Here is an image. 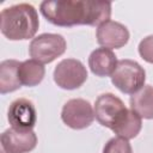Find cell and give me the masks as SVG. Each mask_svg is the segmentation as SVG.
<instances>
[{"label": "cell", "mask_w": 153, "mask_h": 153, "mask_svg": "<svg viewBox=\"0 0 153 153\" xmlns=\"http://www.w3.org/2000/svg\"><path fill=\"white\" fill-rule=\"evenodd\" d=\"M117 56L109 48H97L88 56V67L91 72L100 78L109 76L114 73L117 66Z\"/></svg>", "instance_id": "cell-11"}, {"label": "cell", "mask_w": 153, "mask_h": 153, "mask_svg": "<svg viewBox=\"0 0 153 153\" xmlns=\"http://www.w3.org/2000/svg\"><path fill=\"white\" fill-rule=\"evenodd\" d=\"M130 109L141 118H153V86L145 85L141 90L130 96Z\"/></svg>", "instance_id": "cell-12"}, {"label": "cell", "mask_w": 153, "mask_h": 153, "mask_svg": "<svg viewBox=\"0 0 153 153\" xmlns=\"http://www.w3.org/2000/svg\"><path fill=\"white\" fill-rule=\"evenodd\" d=\"M139 54L148 63H153V35L146 36L139 43Z\"/></svg>", "instance_id": "cell-17"}, {"label": "cell", "mask_w": 153, "mask_h": 153, "mask_svg": "<svg viewBox=\"0 0 153 153\" xmlns=\"http://www.w3.org/2000/svg\"><path fill=\"white\" fill-rule=\"evenodd\" d=\"M130 33L126 25L116 20H106L102 23L96 31L97 42L109 49H120L124 47L129 41Z\"/></svg>", "instance_id": "cell-10"}, {"label": "cell", "mask_w": 153, "mask_h": 153, "mask_svg": "<svg viewBox=\"0 0 153 153\" xmlns=\"http://www.w3.org/2000/svg\"><path fill=\"white\" fill-rule=\"evenodd\" d=\"M45 75V68L43 63L31 59L20 62L18 68V78L20 84L27 87H32L38 85Z\"/></svg>", "instance_id": "cell-14"}, {"label": "cell", "mask_w": 153, "mask_h": 153, "mask_svg": "<svg viewBox=\"0 0 153 153\" xmlns=\"http://www.w3.org/2000/svg\"><path fill=\"white\" fill-rule=\"evenodd\" d=\"M42 16L56 26L100 25L110 19L111 2L102 0H47L39 5Z\"/></svg>", "instance_id": "cell-1"}, {"label": "cell", "mask_w": 153, "mask_h": 153, "mask_svg": "<svg viewBox=\"0 0 153 153\" xmlns=\"http://www.w3.org/2000/svg\"><path fill=\"white\" fill-rule=\"evenodd\" d=\"M1 153H27L37 146V135L33 130L6 129L0 135Z\"/></svg>", "instance_id": "cell-8"}, {"label": "cell", "mask_w": 153, "mask_h": 153, "mask_svg": "<svg viewBox=\"0 0 153 153\" xmlns=\"http://www.w3.org/2000/svg\"><path fill=\"white\" fill-rule=\"evenodd\" d=\"M146 71L134 60L123 59L118 60L117 66L111 74L112 85L121 92L134 94L145 86Z\"/></svg>", "instance_id": "cell-3"}, {"label": "cell", "mask_w": 153, "mask_h": 153, "mask_svg": "<svg viewBox=\"0 0 153 153\" xmlns=\"http://www.w3.org/2000/svg\"><path fill=\"white\" fill-rule=\"evenodd\" d=\"M103 153H133V149L128 139L116 136L105 143Z\"/></svg>", "instance_id": "cell-16"}, {"label": "cell", "mask_w": 153, "mask_h": 153, "mask_svg": "<svg viewBox=\"0 0 153 153\" xmlns=\"http://www.w3.org/2000/svg\"><path fill=\"white\" fill-rule=\"evenodd\" d=\"M20 62L13 59L4 60L0 63V92L1 94L17 91L22 87L18 78V68Z\"/></svg>", "instance_id": "cell-13"}, {"label": "cell", "mask_w": 153, "mask_h": 153, "mask_svg": "<svg viewBox=\"0 0 153 153\" xmlns=\"http://www.w3.org/2000/svg\"><path fill=\"white\" fill-rule=\"evenodd\" d=\"M7 120L14 129L32 130L37 122V111L33 103L26 98L13 100L7 110Z\"/></svg>", "instance_id": "cell-9"}, {"label": "cell", "mask_w": 153, "mask_h": 153, "mask_svg": "<svg viewBox=\"0 0 153 153\" xmlns=\"http://www.w3.org/2000/svg\"><path fill=\"white\" fill-rule=\"evenodd\" d=\"M61 120L72 129H85L94 121V110L86 99L73 98L67 100L62 106Z\"/></svg>", "instance_id": "cell-7"}, {"label": "cell", "mask_w": 153, "mask_h": 153, "mask_svg": "<svg viewBox=\"0 0 153 153\" xmlns=\"http://www.w3.org/2000/svg\"><path fill=\"white\" fill-rule=\"evenodd\" d=\"M53 76L59 87L75 90L87 80V71L81 61L76 59H63L55 67Z\"/></svg>", "instance_id": "cell-6"}, {"label": "cell", "mask_w": 153, "mask_h": 153, "mask_svg": "<svg viewBox=\"0 0 153 153\" xmlns=\"http://www.w3.org/2000/svg\"><path fill=\"white\" fill-rule=\"evenodd\" d=\"M94 117L103 126L114 129L126 117L129 109L114 93H103L94 102Z\"/></svg>", "instance_id": "cell-5"}, {"label": "cell", "mask_w": 153, "mask_h": 153, "mask_svg": "<svg viewBox=\"0 0 153 153\" xmlns=\"http://www.w3.org/2000/svg\"><path fill=\"white\" fill-rule=\"evenodd\" d=\"M141 128H142V118L131 109H129L126 117L120 122V124H117L112 129V131L117 136L129 140L136 137L141 131Z\"/></svg>", "instance_id": "cell-15"}, {"label": "cell", "mask_w": 153, "mask_h": 153, "mask_svg": "<svg viewBox=\"0 0 153 153\" xmlns=\"http://www.w3.org/2000/svg\"><path fill=\"white\" fill-rule=\"evenodd\" d=\"M67 48L66 39L59 33H41L31 39L29 45L30 56L41 62L50 63L61 56Z\"/></svg>", "instance_id": "cell-4"}, {"label": "cell", "mask_w": 153, "mask_h": 153, "mask_svg": "<svg viewBox=\"0 0 153 153\" xmlns=\"http://www.w3.org/2000/svg\"><path fill=\"white\" fill-rule=\"evenodd\" d=\"M39 26L36 8L26 2L6 7L0 13L1 33L10 41L33 38Z\"/></svg>", "instance_id": "cell-2"}]
</instances>
